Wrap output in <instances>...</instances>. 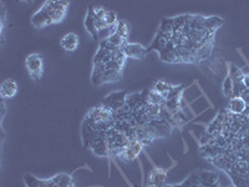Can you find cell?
<instances>
[{"label": "cell", "instance_id": "29", "mask_svg": "<svg viewBox=\"0 0 249 187\" xmlns=\"http://www.w3.org/2000/svg\"><path fill=\"white\" fill-rule=\"evenodd\" d=\"M226 187H237V186H235V185H228V186H226Z\"/></svg>", "mask_w": 249, "mask_h": 187}, {"label": "cell", "instance_id": "10", "mask_svg": "<svg viewBox=\"0 0 249 187\" xmlns=\"http://www.w3.org/2000/svg\"><path fill=\"white\" fill-rule=\"evenodd\" d=\"M31 24H33V26H35V28L43 29L46 28V26L53 25V21H51L50 17H49V14L46 13L45 9L41 6L40 10H37V12L33 15V18H31Z\"/></svg>", "mask_w": 249, "mask_h": 187}, {"label": "cell", "instance_id": "18", "mask_svg": "<svg viewBox=\"0 0 249 187\" xmlns=\"http://www.w3.org/2000/svg\"><path fill=\"white\" fill-rule=\"evenodd\" d=\"M106 76V69L105 65L102 64H93L92 74H91V81L95 86H100L102 84H106L105 81Z\"/></svg>", "mask_w": 249, "mask_h": 187}, {"label": "cell", "instance_id": "16", "mask_svg": "<svg viewBox=\"0 0 249 187\" xmlns=\"http://www.w3.org/2000/svg\"><path fill=\"white\" fill-rule=\"evenodd\" d=\"M172 41H173V40L167 39V37H163V35H162V34L157 33V35H156L155 40H153V43L151 44L150 46H148L147 50L148 51L156 50L160 54V53H162V51H164V50H166V49L170 48V45H171V43H172Z\"/></svg>", "mask_w": 249, "mask_h": 187}, {"label": "cell", "instance_id": "11", "mask_svg": "<svg viewBox=\"0 0 249 187\" xmlns=\"http://www.w3.org/2000/svg\"><path fill=\"white\" fill-rule=\"evenodd\" d=\"M79 37L75 33H68L61 37V41H60V45L66 53H74L79 48Z\"/></svg>", "mask_w": 249, "mask_h": 187}, {"label": "cell", "instance_id": "6", "mask_svg": "<svg viewBox=\"0 0 249 187\" xmlns=\"http://www.w3.org/2000/svg\"><path fill=\"white\" fill-rule=\"evenodd\" d=\"M152 89L156 93H159L162 97L168 100L170 97H172L173 95H176V94L181 93L182 89H183V85L173 86L171 85L170 82L164 81V80H159V81H156L155 84H153Z\"/></svg>", "mask_w": 249, "mask_h": 187}, {"label": "cell", "instance_id": "28", "mask_svg": "<svg viewBox=\"0 0 249 187\" xmlns=\"http://www.w3.org/2000/svg\"><path fill=\"white\" fill-rule=\"evenodd\" d=\"M242 85L246 89L247 91H249V73H244L243 77H242Z\"/></svg>", "mask_w": 249, "mask_h": 187}, {"label": "cell", "instance_id": "19", "mask_svg": "<svg viewBox=\"0 0 249 187\" xmlns=\"http://www.w3.org/2000/svg\"><path fill=\"white\" fill-rule=\"evenodd\" d=\"M142 95L150 106H164V104H166V99L162 97L159 93H156L153 89L146 90L144 93H142Z\"/></svg>", "mask_w": 249, "mask_h": 187}, {"label": "cell", "instance_id": "3", "mask_svg": "<svg viewBox=\"0 0 249 187\" xmlns=\"http://www.w3.org/2000/svg\"><path fill=\"white\" fill-rule=\"evenodd\" d=\"M69 5H70L69 1H46L43 8L46 10L54 25V24L61 23L62 20L65 19Z\"/></svg>", "mask_w": 249, "mask_h": 187}, {"label": "cell", "instance_id": "21", "mask_svg": "<svg viewBox=\"0 0 249 187\" xmlns=\"http://www.w3.org/2000/svg\"><path fill=\"white\" fill-rule=\"evenodd\" d=\"M159 33L160 34L163 35V37H167V39L173 40V37H175V26H173V20L172 19L162 20Z\"/></svg>", "mask_w": 249, "mask_h": 187}, {"label": "cell", "instance_id": "30", "mask_svg": "<svg viewBox=\"0 0 249 187\" xmlns=\"http://www.w3.org/2000/svg\"><path fill=\"white\" fill-rule=\"evenodd\" d=\"M146 187H150V186H146Z\"/></svg>", "mask_w": 249, "mask_h": 187}, {"label": "cell", "instance_id": "8", "mask_svg": "<svg viewBox=\"0 0 249 187\" xmlns=\"http://www.w3.org/2000/svg\"><path fill=\"white\" fill-rule=\"evenodd\" d=\"M122 51L126 55V57H131V59H143L148 53L147 48H144L141 44L128 43V41L124 45Z\"/></svg>", "mask_w": 249, "mask_h": 187}, {"label": "cell", "instance_id": "1", "mask_svg": "<svg viewBox=\"0 0 249 187\" xmlns=\"http://www.w3.org/2000/svg\"><path fill=\"white\" fill-rule=\"evenodd\" d=\"M25 68L30 77L35 81H40L45 70V61L43 55L39 53H33L25 59Z\"/></svg>", "mask_w": 249, "mask_h": 187}, {"label": "cell", "instance_id": "12", "mask_svg": "<svg viewBox=\"0 0 249 187\" xmlns=\"http://www.w3.org/2000/svg\"><path fill=\"white\" fill-rule=\"evenodd\" d=\"M19 90V86H18V82L13 79H6L4 80L3 84H1V88H0V95L5 99H12L18 94Z\"/></svg>", "mask_w": 249, "mask_h": 187}, {"label": "cell", "instance_id": "24", "mask_svg": "<svg viewBox=\"0 0 249 187\" xmlns=\"http://www.w3.org/2000/svg\"><path fill=\"white\" fill-rule=\"evenodd\" d=\"M113 33L120 35L121 37H124V40H127L128 35H130V26H128V24L126 23L124 20H119V23H117V25L115 26Z\"/></svg>", "mask_w": 249, "mask_h": 187}, {"label": "cell", "instance_id": "5", "mask_svg": "<svg viewBox=\"0 0 249 187\" xmlns=\"http://www.w3.org/2000/svg\"><path fill=\"white\" fill-rule=\"evenodd\" d=\"M126 101H127V94L124 91H116V93L107 95L101 104H104L106 108L112 110L113 112H116V111H119L120 109L126 105Z\"/></svg>", "mask_w": 249, "mask_h": 187}, {"label": "cell", "instance_id": "9", "mask_svg": "<svg viewBox=\"0 0 249 187\" xmlns=\"http://www.w3.org/2000/svg\"><path fill=\"white\" fill-rule=\"evenodd\" d=\"M167 180V171L163 168H156L148 175V186L150 187H164Z\"/></svg>", "mask_w": 249, "mask_h": 187}, {"label": "cell", "instance_id": "20", "mask_svg": "<svg viewBox=\"0 0 249 187\" xmlns=\"http://www.w3.org/2000/svg\"><path fill=\"white\" fill-rule=\"evenodd\" d=\"M198 180L203 187H217L218 175L210 171H202L198 176Z\"/></svg>", "mask_w": 249, "mask_h": 187}, {"label": "cell", "instance_id": "2", "mask_svg": "<svg viewBox=\"0 0 249 187\" xmlns=\"http://www.w3.org/2000/svg\"><path fill=\"white\" fill-rule=\"evenodd\" d=\"M142 149H143V145H142L139 140H130L126 146L112 151L111 155L116 156L117 159L122 160L124 162H132L133 160H136L137 156L141 153Z\"/></svg>", "mask_w": 249, "mask_h": 187}, {"label": "cell", "instance_id": "14", "mask_svg": "<svg viewBox=\"0 0 249 187\" xmlns=\"http://www.w3.org/2000/svg\"><path fill=\"white\" fill-rule=\"evenodd\" d=\"M163 108H166V110L170 111L172 115H178L179 112H182V91L166 100Z\"/></svg>", "mask_w": 249, "mask_h": 187}, {"label": "cell", "instance_id": "13", "mask_svg": "<svg viewBox=\"0 0 249 187\" xmlns=\"http://www.w3.org/2000/svg\"><path fill=\"white\" fill-rule=\"evenodd\" d=\"M176 51L183 64H198V57L193 50L182 45H176Z\"/></svg>", "mask_w": 249, "mask_h": 187}, {"label": "cell", "instance_id": "4", "mask_svg": "<svg viewBox=\"0 0 249 187\" xmlns=\"http://www.w3.org/2000/svg\"><path fill=\"white\" fill-rule=\"evenodd\" d=\"M86 119L95 122V124H100V122H112L115 121V112L112 110H110L108 108H106L104 104H100V105L95 106V108H92L89 111V113L86 115Z\"/></svg>", "mask_w": 249, "mask_h": 187}, {"label": "cell", "instance_id": "7", "mask_svg": "<svg viewBox=\"0 0 249 187\" xmlns=\"http://www.w3.org/2000/svg\"><path fill=\"white\" fill-rule=\"evenodd\" d=\"M248 110V104L242 96H233L230 99L227 112L233 115V116H242Z\"/></svg>", "mask_w": 249, "mask_h": 187}, {"label": "cell", "instance_id": "15", "mask_svg": "<svg viewBox=\"0 0 249 187\" xmlns=\"http://www.w3.org/2000/svg\"><path fill=\"white\" fill-rule=\"evenodd\" d=\"M85 28L86 30H88L89 34L92 37V39L96 40L97 37H99V29H97V25H96V18H95V15H93V12H92V6H91L90 9L88 10V14H86V18H85Z\"/></svg>", "mask_w": 249, "mask_h": 187}, {"label": "cell", "instance_id": "27", "mask_svg": "<svg viewBox=\"0 0 249 187\" xmlns=\"http://www.w3.org/2000/svg\"><path fill=\"white\" fill-rule=\"evenodd\" d=\"M121 76H122V73H120V71L107 70V69H106V76H105L106 84H107V82L119 81V80H121Z\"/></svg>", "mask_w": 249, "mask_h": 187}, {"label": "cell", "instance_id": "23", "mask_svg": "<svg viewBox=\"0 0 249 187\" xmlns=\"http://www.w3.org/2000/svg\"><path fill=\"white\" fill-rule=\"evenodd\" d=\"M26 187H48V180H40L33 175L24 176Z\"/></svg>", "mask_w": 249, "mask_h": 187}, {"label": "cell", "instance_id": "26", "mask_svg": "<svg viewBox=\"0 0 249 187\" xmlns=\"http://www.w3.org/2000/svg\"><path fill=\"white\" fill-rule=\"evenodd\" d=\"M104 21L106 23L107 28H115V26L117 25V23H119V19H117V14L115 12H112V10H107V13H106Z\"/></svg>", "mask_w": 249, "mask_h": 187}, {"label": "cell", "instance_id": "17", "mask_svg": "<svg viewBox=\"0 0 249 187\" xmlns=\"http://www.w3.org/2000/svg\"><path fill=\"white\" fill-rule=\"evenodd\" d=\"M160 59L164 62H168V64H181L182 62L178 54H177V51H176V45L173 41L171 43L170 48L160 53Z\"/></svg>", "mask_w": 249, "mask_h": 187}, {"label": "cell", "instance_id": "25", "mask_svg": "<svg viewBox=\"0 0 249 187\" xmlns=\"http://www.w3.org/2000/svg\"><path fill=\"white\" fill-rule=\"evenodd\" d=\"M223 93H224V95L228 97L234 96V81H233V79L231 75H228V76H227V79L224 80Z\"/></svg>", "mask_w": 249, "mask_h": 187}, {"label": "cell", "instance_id": "22", "mask_svg": "<svg viewBox=\"0 0 249 187\" xmlns=\"http://www.w3.org/2000/svg\"><path fill=\"white\" fill-rule=\"evenodd\" d=\"M51 181L59 187H75L74 180L68 173H59V175L54 176Z\"/></svg>", "mask_w": 249, "mask_h": 187}]
</instances>
